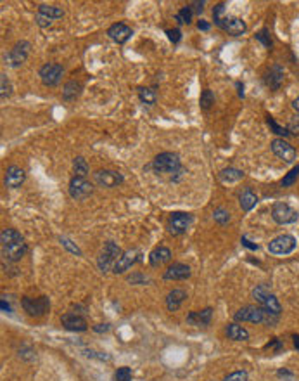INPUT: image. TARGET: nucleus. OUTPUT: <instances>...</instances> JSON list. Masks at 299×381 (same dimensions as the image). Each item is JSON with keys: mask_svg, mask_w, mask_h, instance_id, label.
Instances as JSON below:
<instances>
[{"mask_svg": "<svg viewBox=\"0 0 299 381\" xmlns=\"http://www.w3.org/2000/svg\"><path fill=\"white\" fill-rule=\"evenodd\" d=\"M197 28H199L201 31H208L211 26H209L208 21H204V19H199V21H197Z\"/></svg>", "mask_w": 299, "mask_h": 381, "instance_id": "48", "label": "nucleus"}, {"mask_svg": "<svg viewBox=\"0 0 299 381\" xmlns=\"http://www.w3.org/2000/svg\"><path fill=\"white\" fill-rule=\"evenodd\" d=\"M94 192V186L87 180V177L73 175L69 180V196L73 199H85Z\"/></svg>", "mask_w": 299, "mask_h": 381, "instance_id": "9", "label": "nucleus"}, {"mask_svg": "<svg viewBox=\"0 0 299 381\" xmlns=\"http://www.w3.org/2000/svg\"><path fill=\"white\" fill-rule=\"evenodd\" d=\"M223 381H247V373L246 371H235V373L228 374Z\"/></svg>", "mask_w": 299, "mask_h": 381, "instance_id": "41", "label": "nucleus"}, {"mask_svg": "<svg viewBox=\"0 0 299 381\" xmlns=\"http://www.w3.org/2000/svg\"><path fill=\"white\" fill-rule=\"evenodd\" d=\"M23 309L28 312V316L31 317H40V316H45L50 309V301L47 296H38V298H30V296H24L23 301Z\"/></svg>", "mask_w": 299, "mask_h": 381, "instance_id": "10", "label": "nucleus"}, {"mask_svg": "<svg viewBox=\"0 0 299 381\" xmlns=\"http://www.w3.org/2000/svg\"><path fill=\"white\" fill-rule=\"evenodd\" d=\"M170 260H171V252L168 250L166 246L156 248L154 252L149 255V262H151L152 267H161V265H164L166 262H170Z\"/></svg>", "mask_w": 299, "mask_h": 381, "instance_id": "23", "label": "nucleus"}, {"mask_svg": "<svg viewBox=\"0 0 299 381\" xmlns=\"http://www.w3.org/2000/svg\"><path fill=\"white\" fill-rule=\"evenodd\" d=\"M292 339H294V347L298 348V352H299V335H294L292 336Z\"/></svg>", "mask_w": 299, "mask_h": 381, "instance_id": "54", "label": "nucleus"}, {"mask_svg": "<svg viewBox=\"0 0 299 381\" xmlns=\"http://www.w3.org/2000/svg\"><path fill=\"white\" fill-rule=\"evenodd\" d=\"M298 177H299V165H296L294 168H292L291 171H289L287 175L282 179V186L284 187H289V186H292V184L298 180Z\"/></svg>", "mask_w": 299, "mask_h": 381, "instance_id": "36", "label": "nucleus"}, {"mask_svg": "<svg viewBox=\"0 0 299 381\" xmlns=\"http://www.w3.org/2000/svg\"><path fill=\"white\" fill-rule=\"evenodd\" d=\"M137 255H139V252L137 250H128V252H125L121 256H120V260L116 262V265H114L113 272L114 274H123V272H126L130 269V267L133 265V263L137 262Z\"/></svg>", "mask_w": 299, "mask_h": 381, "instance_id": "20", "label": "nucleus"}, {"mask_svg": "<svg viewBox=\"0 0 299 381\" xmlns=\"http://www.w3.org/2000/svg\"><path fill=\"white\" fill-rule=\"evenodd\" d=\"M73 168H75V175L87 177L88 175V163L83 156H76L73 161Z\"/></svg>", "mask_w": 299, "mask_h": 381, "instance_id": "30", "label": "nucleus"}, {"mask_svg": "<svg viewBox=\"0 0 299 381\" xmlns=\"http://www.w3.org/2000/svg\"><path fill=\"white\" fill-rule=\"evenodd\" d=\"M166 35L170 38L171 43H178L182 40V31L178 30V28H173V30H166Z\"/></svg>", "mask_w": 299, "mask_h": 381, "instance_id": "43", "label": "nucleus"}, {"mask_svg": "<svg viewBox=\"0 0 299 381\" xmlns=\"http://www.w3.org/2000/svg\"><path fill=\"white\" fill-rule=\"evenodd\" d=\"M0 82H2V101H5L9 95H11V90H12L11 82L7 80V75H5V73H2V78H0Z\"/></svg>", "mask_w": 299, "mask_h": 381, "instance_id": "38", "label": "nucleus"}, {"mask_svg": "<svg viewBox=\"0 0 299 381\" xmlns=\"http://www.w3.org/2000/svg\"><path fill=\"white\" fill-rule=\"evenodd\" d=\"M0 246H2V256L9 262H18L24 256L28 246L23 236L16 229H4L0 234Z\"/></svg>", "mask_w": 299, "mask_h": 381, "instance_id": "1", "label": "nucleus"}, {"mask_svg": "<svg viewBox=\"0 0 299 381\" xmlns=\"http://www.w3.org/2000/svg\"><path fill=\"white\" fill-rule=\"evenodd\" d=\"M266 348H272V350H280L282 348V343H280V339L279 338H273V341H270L268 345H266Z\"/></svg>", "mask_w": 299, "mask_h": 381, "instance_id": "46", "label": "nucleus"}, {"mask_svg": "<svg viewBox=\"0 0 299 381\" xmlns=\"http://www.w3.org/2000/svg\"><path fill=\"white\" fill-rule=\"evenodd\" d=\"M80 94H81V85L78 82H68L62 88V99L64 101H76Z\"/></svg>", "mask_w": 299, "mask_h": 381, "instance_id": "27", "label": "nucleus"}, {"mask_svg": "<svg viewBox=\"0 0 299 381\" xmlns=\"http://www.w3.org/2000/svg\"><path fill=\"white\" fill-rule=\"evenodd\" d=\"M213 19H215V24L218 28H221L223 31H227L228 35H234V37H239V35L246 33L247 26L240 18H235V16H228L225 12V4L220 2L216 4L215 9H213Z\"/></svg>", "mask_w": 299, "mask_h": 381, "instance_id": "3", "label": "nucleus"}, {"mask_svg": "<svg viewBox=\"0 0 299 381\" xmlns=\"http://www.w3.org/2000/svg\"><path fill=\"white\" fill-rule=\"evenodd\" d=\"M292 107H294V111L299 114V95H298V97H296L294 101H292Z\"/></svg>", "mask_w": 299, "mask_h": 381, "instance_id": "52", "label": "nucleus"}, {"mask_svg": "<svg viewBox=\"0 0 299 381\" xmlns=\"http://www.w3.org/2000/svg\"><path fill=\"white\" fill-rule=\"evenodd\" d=\"M62 73H64V68L61 64H57V63H47L40 68L38 71V76H40V80H42L43 85L47 87H56L62 78Z\"/></svg>", "mask_w": 299, "mask_h": 381, "instance_id": "8", "label": "nucleus"}, {"mask_svg": "<svg viewBox=\"0 0 299 381\" xmlns=\"http://www.w3.org/2000/svg\"><path fill=\"white\" fill-rule=\"evenodd\" d=\"M192 224V215L177 212L170 217V233L173 234H183Z\"/></svg>", "mask_w": 299, "mask_h": 381, "instance_id": "15", "label": "nucleus"}, {"mask_svg": "<svg viewBox=\"0 0 299 381\" xmlns=\"http://www.w3.org/2000/svg\"><path fill=\"white\" fill-rule=\"evenodd\" d=\"M26 179V173H24L23 168L16 167V165H11V167L5 170V186L11 187V189H16L21 184L24 182Z\"/></svg>", "mask_w": 299, "mask_h": 381, "instance_id": "19", "label": "nucleus"}, {"mask_svg": "<svg viewBox=\"0 0 299 381\" xmlns=\"http://www.w3.org/2000/svg\"><path fill=\"white\" fill-rule=\"evenodd\" d=\"M128 281L132 282V284H135L137 281H142V282H145V281H147V279H145L144 275H140V274H135V275H130V277H128Z\"/></svg>", "mask_w": 299, "mask_h": 381, "instance_id": "49", "label": "nucleus"}, {"mask_svg": "<svg viewBox=\"0 0 299 381\" xmlns=\"http://www.w3.org/2000/svg\"><path fill=\"white\" fill-rule=\"evenodd\" d=\"M213 217H215V220L218 222L220 225H227L228 222H230V213H228L225 208H216L215 213H213Z\"/></svg>", "mask_w": 299, "mask_h": 381, "instance_id": "35", "label": "nucleus"}, {"mask_svg": "<svg viewBox=\"0 0 299 381\" xmlns=\"http://www.w3.org/2000/svg\"><path fill=\"white\" fill-rule=\"evenodd\" d=\"M121 250H120V246H118L116 243H113V241H107L106 244H104V248L100 250V255H99L97 258V265H99V271L100 272H109L114 269V265H116V262L120 260V256H121Z\"/></svg>", "mask_w": 299, "mask_h": 381, "instance_id": "5", "label": "nucleus"}, {"mask_svg": "<svg viewBox=\"0 0 299 381\" xmlns=\"http://www.w3.org/2000/svg\"><path fill=\"white\" fill-rule=\"evenodd\" d=\"M204 4H206V2H204V0H202V2H192V4H190V5H194L192 11H196L197 14H201V12L204 11Z\"/></svg>", "mask_w": 299, "mask_h": 381, "instance_id": "47", "label": "nucleus"}, {"mask_svg": "<svg viewBox=\"0 0 299 381\" xmlns=\"http://www.w3.org/2000/svg\"><path fill=\"white\" fill-rule=\"evenodd\" d=\"M211 317H213V309H202L199 312H190L187 316V322L194 324V326H209L211 324Z\"/></svg>", "mask_w": 299, "mask_h": 381, "instance_id": "22", "label": "nucleus"}, {"mask_svg": "<svg viewBox=\"0 0 299 381\" xmlns=\"http://www.w3.org/2000/svg\"><path fill=\"white\" fill-rule=\"evenodd\" d=\"M94 179L100 187H116L120 184H123V180H125L120 171L114 170H97L94 173Z\"/></svg>", "mask_w": 299, "mask_h": 381, "instance_id": "14", "label": "nucleus"}, {"mask_svg": "<svg viewBox=\"0 0 299 381\" xmlns=\"http://www.w3.org/2000/svg\"><path fill=\"white\" fill-rule=\"evenodd\" d=\"M151 168L158 175H168L170 180H178L185 173V168L182 167V161L177 152H161L152 160Z\"/></svg>", "mask_w": 299, "mask_h": 381, "instance_id": "2", "label": "nucleus"}, {"mask_svg": "<svg viewBox=\"0 0 299 381\" xmlns=\"http://www.w3.org/2000/svg\"><path fill=\"white\" fill-rule=\"evenodd\" d=\"M237 322H254V324H265V326H275L279 322V316L270 310L263 309V307H253L247 305L242 307L237 314L234 316Z\"/></svg>", "mask_w": 299, "mask_h": 381, "instance_id": "4", "label": "nucleus"}, {"mask_svg": "<svg viewBox=\"0 0 299 381\" xmlns=\"http://www.w3.org/2000/svg\"><path fill=\"white\" fill-rule=\"evenodd\" d=\"M163 277L166 281H182V279L190 277V267L185 263H173L166 269Z\"/></svg>", "mask_w": 299, "mask_h": 381, "instance_id": "17", "label": "nucleus"}, {"mask_svg": "<svg viewBox=\"0 0 299 381\" xmlns=\"http://www.w3.org/2000/svg\"><path fill=\"white\" fill-rule=\"evenodd\" d=\"M289 132L291 133H299V114L298 116H292L291 123H289Z\"/></svg>", "mask_w": 299, "mask_h": 381, "instance_id": "44", "label": "nucleus"}, {"mask_svg": "<svg viewBox=\"0 0 299 381\" xmlns=\"http://www.w3.org/2000/svg\"><path fill=\"white\" fill-rule=\"evenodd\" d=\"M294 248H296V237L291 236V234L279 236L268 243V252L273 253V255H289V253L294 252Z\"/></svg>", "mask_w": 299, "mask_h": 381, "instance_id": "12", "label": "nucleus"}, {"mask_svg": "<svg viewBox=\"0 0 299 381\" xmlns=\"http://www.w3.org/2000/svg\"><path fill=\"white\" fill-rule=\"evenodd\" d=\"M38 14H43L50 19H59L64 16V11L57 5H47V4H40L38 5Z\"/></svg>", "mask_w": 299, "mask_h": 381, "instance_id": "29", "label": "nucleus"}, {"mask_svg": "<svg viewBox=\"0 0 299 381\" xmlns=\"http://www.w3.org/2000/svg\"><path fill=\"white\" fill-rule=\"evenodd\" d=\"M30 49H31V43L26 42V40L18 42L11 50H9L7 56H5L7 64L11 66V68H18V66H21L28 59V56H30Z\"/></svg>", "mask_w": 299, "mask_h": 381, "instance_id": "11", "label": "nucleus"}, {"mask_svg": "<svg viewBox=\"0 0 299 381\" xmlns=\"http://www.w3.org/2000/svg\"><path fill=\"white\" fill-rule=\"evenodd\" d=\"M61 243H62V246L68 250V252H71V253H75V255H81V250H80L76 244H73V241L71 239H68V237H61Z\"/></svg>", "mask_w": 299, "mask_h": 381, "instance_id": "40", "label": "nucleus"}, {"mask_svg": "<svg viewBox=\"0 0 299 381\" xmlns=\"http://www.w3.org/2000/svg\"><path fill=\"white\" fill-rule=\"evenodd\" d=\"M61 322L68 331H87V320L78 314H64L61 317Z\"/></svg>", "mask_w": 299, "mask_h": 381, "instance_id": "18", "label": "nucleus"}, {"mask_svg": "<svg viewBox=\"0 0 299 381\" xmlns=\"http://www.w3.org/2000/svg\"><path fill=\"white\" fill-rule=\"evenodd\" d=\"M282 82H284V68L279 66V64L272 66L270 71L266 73V76H265L266 87H270L272 90H279L280 85H282Z\"/></svg>", "mask_w": 299, "mask_h": 381, "instance_id": "21", "label": "nucleus"}, {"mask_svg": "<svg viewBox=\"0 0 299 381\" xmlns=\"http://www.w3.org/2000/svg\"><path fill=\"white\" fill-rule=\"evenodd\" d=\"M0 309H2V312H5V314L11 312V307H9V303L5 301V296L0 300Z\"/></svg>", "mask_w": 299, "mask_h": 381, "instance_id": "50", "label": "nucleus"}, {"mask_svg": "<svg viewBox=\"0 0 299 381\" xmlns=\"http://www.w3.org/2000/svg\"><path fill=\"white\" fill-rule=\"evenodd\" d=\"M239 203H240V208H242L244 212H249V210H253L254 206H256L258 196L254 194L251 189H246L242 194H240V198H239Z\"/></svg>", "mask_w": 299, "mask_h": 381, "instance_id": "26", "label": "nucleus"}, {"mask_svg": "<svg viewBox=\"0 0 299 381\" xmlns=\"http://www.w3.org/2000/svg\"><path fill=\"white\" fill-rule=\"evenodd\" d=\"M139 97L145 104H156V92L147 87H139Z\"/></svg>", "mask_w": 299, "mask_h": 381, "instance_id": "32", "label": "nucleus"}, {"mask_svg": "<svg viewBox=\"0 0 299 381\" xmlns=\"http://www.w3.org/2000/svg\"><path fill=\"white\" fill-rule=\"evenodd\" d=\"M187 298V293L183 290H173L168 293L166 296V307L170 312H175V310L180 309V305L183 303V300Z\"/></svg>", "mask_w": 299, "mask_h": 381, "instance_id": "24", "label": "nucleus"}, {"mask_svg": "<svg viewBox=\"0 0 299 381\" xmlns=\"http://www.w3.org/2000/svg\"><path fill=\"white\" fill-rule=\"evenodd\" d=\"M272 151L277 158H280L285 163H294L298 160V152L289 144L285 139H273L272 141Z\"/></svg>", "mask_w": 299, "mask_h": 381, "instance_id": "13", "label": "nucleus"}, {"mask_svg": "<svg viewBox=\"0 0 299 381\" xmlns=\"http://www.w3.org/2000/svg\"><path fill=\"white\" fill-rule=\"evenodd\" d=\"M199 104H201V107L202 109H206L208 111L209 107L215 104V94H213L209 88H206V90H202V94H201V99H199Z\"/></svg>", "mask_w": 299, "mask_h": 381, "instance_id": "33", "label": "nucleus"}, {"mask_svg": "<svg viewBox=\"0 0 299 381\" xmlns=\"http://www.w3.org/2000/svg\"><path fill=\"white\" fill-rule=\"evenodd\" d=\"M266 123H268V127L272 128V132L277 133V135H280L282 139L287 137L289 133H291V132H289V128H284V127H280L279 123L275 122V120L272 118V116H266Z\"/></svg>", "mask_w": 299, "mask_h": 381, "instance_id": "34", "label": "nucleus"}, {"mask_svg": "<svg viewBox=\"0 0 299 381\" xmlns=\"http://www.w3.org/2000/svg\"><path fill=\"white\" fill-rule=\"evenodd\" d=\"M35 21H37V24H38L40 28H50V26H52V21H54V19L47 18V16H43V14H37Z\"/></svg>", "mask_w": 299, "mask_h": 381, "instance_id": "42", "label": "nucleus"}, {"mask_svg": "<svg viewBox=\"0 0 299 381\" xmlns=\"http://www.w3.org/2000/svg\"><path fill=\"white\" fill-rule=\"evenodd\" d=\"M225 335L230 339H234V341H246L249 338L247 329L242 328V326H239V324H228L227 328H225Z\"/></svg>", "mask_w": 299, "mask_h": 381, "instance_id": "25", "label": "nucleus"}, {"mask_svg": "<svg viewBox=\"0 0 299 381\" xmlns=\"http://www.w3.org/2000/svg\"><path fill=\"white\" fill-rule=\"evenodd\" d=\"M256 40H259L266 49H272V38H270L268 30H266V28H263L259 33H256Z\"/></svg>", "mask_w": 299, "mask_h": 381, "instance_id": "39", "label": "nucleus"}, {"mask_svg": "<svg viewBox=\"0 0 299 381\" xmlns=\"http://www.w3.org/2000/svg\"><path fill=\"white\" fill-rule=\"evenodd\" d=\"M192 7L190 5H185V7H182L180 11L177 12V16H175V19H177V23L178 24H190V21H192Z\"/></svg>", "mask_w": 299, "mask_h": 381, "instance_id": "31", "label": "nucleus"}, {"mask_svg": "<svg viewBox=\"0 0 299 381\" xmlns=\"http://www.w3.org/2000/svg\"><path fill=\"white\" fill-rule=\"evenodd\" d=\"M95 331H97V333H106V331H109V324H97V326H95Z\"/></svg>", "mask_w": 299, "mask_h": 381, "instance_id": "51", "label": "nucleus"}, {"mask_svg": "<svg viewBox=\"0 0 299 381\" xmlns=\"http://www.w3.org/2000/svg\"><path fill=\"white\" fill-rule=\"evenodd\" d=\"M272 218L277 222V224L287 225V224L298 222L299 213H298V210L289 206L287 203H275L272 208Z\"/></svg>", "mask_w": 299, "mask_h": 381, "instance_id": "7", "label": "nucleus"}, {"mask_svg": "<svg viewBox=\"0 0 299 381\" xmlns=\"http://www.w3.org/2000/svg\"><path fill=\"white\" fill-rule=\"evenodd\" d=\"M237 88H239V97H244V84L237 82Z\"/></svg>", "mask_w": 299, "mask_h": 381, "instance_id": "53", "label": "nucleus"}, {"mask_svg": "<svg viewBox=\"0 0 299 381\" xmlns=\"http://www.w3.org/2000/svg\"><path fill=\"white\" fill-rule=\"evenodd\" d=\"M220 179L223 182H237V180L244 179V171L239 170V168H234V167H228V168H223L220 171Z\"/></svg>", "mask_w": 299, "mask_h": 381, "instance_id": "28", "label": "nucleus"}, {"mask_svg": "<svg viewBox=\"0 0 299 381\" xmlns=\"http://www.w3.org/2000/svg\"><path fill=\"white\" fill-rule=\"evenodd\" d=\"M116 381H132V369L130 367H120L114 374Z\"/></svg>", "mask_w": 299, "mask_h": 381, "instance_id": "37", "label": "nucleus"}, {"mask_svg": "<svg viewBox=\"0 0 299 381\" xmlns=\"http://www.w3.org/2000/svg\"><path fill=\"white\" fill-rule=\"evenodd\" d=\"M240 243H242V246H246L247 250H251V252H256V250H258V244L251 243V241L247 239L246 236H242V239H240Z\"/></svg>", "mask_w": 299, "mask_h": 381, "instance_id": "45", "label": "nucleus"}, {"mask_svg": "<svg viewBox=\"0 0 299 381\" xmlns=\"http://www.w3.org/2000/svg\"><path fill=\"white\" fill-rule=\"evenodd\" d=\"M253 296H254V300H256L258 303L261 305L263 309L270 310V312L277 314V316H280V312H282L280 303H279V300H277L275 295H273L272 291L268 290V286H266V284L256 286V288L253 290Z\"/></svg>", "mask_w": 299, "mask_h": 381, "instance_id": "6", "label": "nucleus"}, {"mask_svg": "<svg viewBox=\"0 0 299 381\" xmlns=\"http://www.w3.org/2000/svg\"><path fill=\"white\" fill-rule=\"evenodd\" d=\"M133 35L132 28H128L126 24L123 23H116L113 24V26H109V30H107V37L111 38V40H114L116 43H125L128 42V38Z\"/></svg>", "mask_w": 299, "mask_h": 381, "instance_id": "16", "label": "nucleus"}]
</instances>
